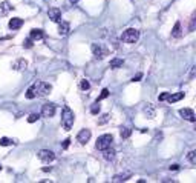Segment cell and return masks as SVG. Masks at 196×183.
<instances>
[{
	"label": "cell",
	"mask_w": 196,
	"mask_h": 183,
	"mask_svg": "<svg viewBox=\"0 0 196 183\" xmlns=\"http://www.w3.org/2000/svg\"><path fill=\"white\" fill-rule=\"evenodd\" d=\"M74 122H75V116H74V112L70 111V108L64 106L63 112H61V125H63V128L66 131H69L74 126Z\"/></svg>",
	"instance_id": "6da1fadb"
},
{
	"label": "cell",
	"mask_w": 196,
	"mask_h": 183,
	"mask_svg": "<svg viewBox=\"0 0 196 183\" xmlns=\"http://www.w3.org/2000/svg\"><path fill=\"white\" fill-rule=\"evenodd\" d=\"M32 89L35 93V97H44L52 91V85H49L46 82H37L32 85Z\"/></svg>",
	"instance_id": "7a4b0ae2"
},
{
	"label": "cell",
	"mask_w": 196,
	"mask_h": 183,
	"mask_svg": "<svg viewBox=\"0 0 196 183\" xmlns=\"http://www.w3.org/2000/svg\"><path fill=\"white\" fill-rule=\"evenodd\" d=\"M112 142H113V135H112V134H103V135L98 137L95 146H96V149L104 151V149H107L109 146H112Z\"/></svg>",
	"instance_id": "3957f363"
},
{
	"label": "cell",
	"mask_w": 196,
	"mask_h": 183,
	"mask_svg": "<svg viewBox=\"0 0 196 183\" xmlns=\"http://www.w3.org/2000/svg\"><path fill=\"white\" fill-rule=\"evenodd\" d=\"M138 39H139V31L135 28H129L121 34V40L124 43H135Z\"/></svg>",
	"instance_id": "277c9868"
},
{
	"label": "cell",
	"mask_w": 196,
	"mask_h": 183,
	"mask_svg": "<svg viewBox=\"0 0 196 183\" xmlns=\"http://www.w3.org/2000/svg\"><path fill=\"white\" fill-rule=\"evenodd\" d=\"M92 53L95 56V59H104V56H107V49L103 46L101 43H93L92 45Z\"/></svg>",
	"instance_id": "5b68a950"
},
{
	"label": "cell",
	"mask_w": 196,
	"mask_h": 183,
	"mask_svg": "<svg viewBox=\"0 0 196 183\" xmlns=\"http://www.w3.org/2000/svg\"><path fill=\"white\" fill-rule=\"evenodd\" d=\"M38 157H40V160L43 163H51L52 160L55 158V154L52 151H49V149H41L38 152Z\"/></svg>",
	"instance_id": "8992f818"
},
{
	"label": "cell",
	"mask_w": 196,
	"mask_h": 183,
	"mask_svg": "<svg viewBox=\"0 0 196 183\" xmlns=\"http://www.w3.org/2000/svg\"><path fill=\"white\" fill-rule=\"evenodd\" d=\"M55 114V105H52V103H44L43 105V108H41V116L43 117H52Z\"/></svg>",
	"instance_id": "52a82bcc"
},
{
	"label": "cell",
	"mask_w": 196,
	"mask_h": 183,
	"mask_svg": "<svg viewBox=\"0 0 196 183\" xmlns=\"http://www.w3.org/2000/svg\"><path fill=\"white\" fill-rule=\"evenodd\" d=\"M179 116H181L182 119L188 120V122H194V120H196V117H194V112H193L190 108H182V109L179 111Z\"/></svg>",
	"instance_id": "ba28073f"
},
{
	"label": "cell",
	"mask_w": 196,
	"mask_h": 183,
	"mask_svg": "<svg viewBox=\"0 0 196 183\" xmlns=\"http://www.w3.org/2000/svg\"><path fill=\"white\" fill-rule=\"evenodd\" d=\"M90 139V129H81L77 135V140L81 143V145H86Z\"/></svg>",
	"instance_id": "9c48e42d"
},
{
	"label": "cell",
	"mask_w": 196,
	"mask_h": 183,
	"mask_svg": "<svg viewBox=\"0 0 196 183\" xmlns=\"http://www.w3.org/2000/svg\"><path fill=\"white\" fill-rule=\"evenodd\" d=\"M47 15H49V19H51L52 22H55V23L61 22V11L58 8H51L47 11Z\"/></svg>",
	"instance_id": "30bf717a"
},
{
	"label": "cell",
	"mask_w": 196,
	"mask_h": 183,
	"mask_svg": "<svg viewBox=\"0 0 196 183\" xmlns=\"http://www.w3.org/2000/svg\"><path fill=\"white\" fill-rule=\"evenodd\" d=\"M58 34L60 36H67L69 34V29H70V25L67 22H58Z\"/></svg>",
	"instance_id": "8fae6325"
},
{
	"label": "cell",
	"mask_w": 196,
	"mask_h": 183,
	"mask_svg": "<svg viewBox=\"0 0 196 183\" xmlns=\"http://www.w3.org/2000/svg\"><path fill=\"white\" fill-rule=\"evenodd\" d=\"M21 25H23V20L20 19V17H14V19H11L9 20V28L14 31V29H18V28H21Z\"/></svg>",
	"instance_id": "7c38bea8"
},
{
	"label": "cell",
	"mask_w": 196,
	"mask_h": 183,
	"mask_svg": "<svg viewBox=\"0 0 196 183\" xmlns=\"http://www.w3.org/2000/svg\"><path fill=\"white\" fill-rule=\"evenodd\" d=\"M181 99H184V93H176V94H168V97H167V100H168L170 103H176V102H179Z\"/></svg>",
	"instance_id": "4fadbf2b"
},
{
	"label": "cell",
	"mask_w": 196,
	"mask_h": 183,
	"mask_svg": "<svg viewBox=\"0 0 196 183\" xmlns=\"http://www.w3.org/2000/svg\"><path fill=\"white\" fill-rule=\"evenodd\" d=\"M115 154H116V152H115L110 146H109L107 149H104V158L107 160V162H112V160L115 158Z\"/></svg>",
	"instance_id": "5bb4252c"
},
{
	"label": "cell",
	"mask_w": 196,
	"mask_h": 183,
	"mask_svg": "<svg viewBox=\"0 0 196 183\" xmlns=\"http://www.w3.org/2000/svg\"><path fill=\"white\" fill-rule=\"evenodd\" d=\"M26 66H28V62H26V60H18V62H15V63L12 65V68H14V69H17V71L24 69Z\"/></svg>",
	"instance_id": "9a60e30c"
},
{
	"label": "cell",
	"mask_w": 196,
	"mask_h": 183,
	"mask_svg": "<svg viewBox=\"0 0 196 183\" xmlns=\"http://www.w3.org/2000/svg\"><path fill=\"white\" fill-rule=\"evenodd\" d=\"M130 177H132L130 172H127V174H119V175H115V177H113V181H115V183H118V181H126V180L130 178Z\"/></svg>",
	"instance_id": "2e32d148"
},
{
	"label": "cell",
	"mask_w": 196,
	"mask_h": 183,
	"mask_svg": "<svg viewBox=\"0 0 196 183\" xmlns=\"http://www.w3.org/2000/svg\"><path fill=\"white\" fill-rule=\"evenodd\" d=\"M43 31L41 29H32L31 31V39L32 40H40V39H43Z\"/></svg>",
	"instance_id": "e0dca14e"
},
{
	"label": "cell",
	"mask_w": 196,
	"mask_h": 183,
	"mask_svg": "<svg viewBox=\"0 0 196 183\" xmlns=\"http://www.w3.org/2000/svg\"><path fill=\"white\" fill-rule=\"evenodd\" d=\"M122 63H124V60L122 59H112L110 60V68H113V69H116V68H121Z\"/></svg>",
	"instance_id": "ac0fdd59"
},
{
	"label": "cell",
	"mask_w": 196,
	"mask_h": 183,
	"mask_svg": "<svg viewBox=\"0 0 196 183\" xmlns=\"http://www.w3.org/2000/svg\"><path fill=\"white\" fill-rule=\"evenodd\" d=\"M144 112L147 114V117H149V119H153V116H155V109L152 108L150 103H147V106L144 108Z\"/></svg>",
	"instance_id": "d6986e66"
},
{
	"label": "cell",
	"mask_w": 196,
	"mask_h": 183,
	"mask_svg": "<svg viewBox=\"0 0 196 183\" xmlns=\"http://www.w3.org/2000/svg\"><path fill=\"white\" fill-rule=\"evenodd\" d=\"M172 37H181V23L179 22L175 23V28H173V31H172Z\"/></svg>",
	"instance_id": "ffe728a7"
},
{
	"label": "cell",
	"mask_w": 196,
	"mask_h": 183,
	"mask_svg": "<svg viewBox=\"0 0 196 183\" xmlns=\"http://www.w3.org/2000/svg\"><path fill=\"white\" fill-rule=\"evenodd\" d=\"M130 134H132V131L129 128H121V131H119V135L122 137V139H129Z\"/></svg>",
	"instance_id": "44dd1931"
},
{
	"label": "cell",
	"mask_w": 196,
	"mask_h": 183,
	"mask_svg": "<svg viewBox=\"0 0 196 183\" xmlns=\"http://www.w3.org/2000/svg\"><path fill=\"white\" fill-rule=\"evenodd\" d=\"M107 97H109V89H106V88H104V89L101 91V94L98 96L96 102H100V100H104V99H107Z\"/></svg>",
	"instance_id": "7402d4cb"
},
{
	"label": "cell",
	"mask_w": 196,
	"mask_h": 183,
	"mask_svg": "<svg viewBox=\"0 0 196 183\" xmlns=\"http://www.w3.org/2000/svg\"><path fill=\"white\" fill-rule=\"evenodd\" d=\"M14 142L11 140V139H8V137H3V139H0V145L2 146H9V145H12Z\"/></svg>",
	"instance_id": "603a6c76"
},
{
	"label": "cell",
	"mask_w": 196,
	"mask_h": 183,
	"mask_svg": "<svg viewBox=\"0 0 196 183\" xmlns=\"http://www.w3.org/2000/svg\"><path fill=\"white\" fill-rule=\"evenodd\" d=\"M188 160L191 165H196V151H190L188 152Z\"/></svg>",
	"instance_id": "cb8c5ba5"
},
{
	"label": "cell",
	"mask_w": 196,
	"mask_h": 183,
	"mask_svg": "<svg viewBox=\"0 0 196 183\" xmlns=\"http://www.w3.org/2000/svg\"><path fill=\"white\" fill-rule=\"evenodd\" d=\"M0 6H2V11H0V12H2V14H6V12L9 11V8H11L8 2H3V3H2V5H0Z\"/></svg>",
	"instance_id": "d4e9b609"
},
{
	"label": "cell",
	"mask_w": 196,
	"mask_h": 183,
	"mask_svg": "<svg viewBox=\"0 0 196 183\" xmlns=\"http://www.w3.org/2000/svg\"><path fill=\"white\" fill-rule=\"evenodd\" d=\"M90 112H92V114H98V112H100V105H98V102L90 106Z\"/></svg>",
	"instance_id": "484cf974"
},
{
	"label": "cell",
	"mask_w": 196,
	"mask_h": 183,
	"mask_svg": "<svg viewBox=\"0 0 196 183\" xmlns=\"http://www.w3.org/2000/svg\"><path fill=\"white\" fill-rule=\"evenodd\" d=\"M26 99H35V93H34V89H32V86L26 91Z\"/></svg>",
	"instance_id": "4316f807"
},
{
	"label": "cell",
	"mask_w": 196,
	"mask_h": 183,
	"mask_svg": "<svg viewBox=\"0 0 196 183\" xmlns=\"http://www.w3.org/2000/svg\"><path fill=\"white\" fill-rule=\"evenodd\" d=\"M38 119H40L38 114H31V116L28 117V122H29V123H34V122H37Z\"/></svg>",
	"instance_id": "83f0119b"
},
{
	"label": "cell",
	"mask_w": 196,
	"mask_h": 183,
	"mask_svg": "<svg viewBox=\"0 0 196 183\" xmlns=\"http://www.w3.org/2000/svg\"><path fill=\"white\" fill-rule=\"evenodd\" d=\"M80 86H81V89H84V91H86V89H89V88H90V83H89L87 80H81Z\"/></svg>",
	"instance_id": "f1b7e54d"
},
{
	"label": "cell",
	"mask_w": 196,
	"mask_h": 183,
	"mask_svg": "<svg viewBox=\"0 0 196 183\" xmlns=\"http://www.w3.org/2000/svg\"><path fill=\"white\" fill-rule=\"evenodd\" d=\"M23 46L24 48H32V39H26L23 42Z\"/></svg>",
	"instance_id": "f546056e"
},
{
	"label": "cell",
	"mask_w": 196,
	"mask_h": 183,
	"mask_svg": "<svg viewBox=\"0 0 196 183\" xmlns=\"http://www.w3.org/2000/svg\"><path fill=\"white\" fill-rule=\"evenodd\" d=\"M167 97H168V93H162L158 99H159V102H164V100H167Z\"/></svg>",
	"instance_id": "4dcf8cb0"
},
{
	"label": "cell",
	"mask_w": 196,
	"mask_h": 183,
	"mask_svg": "<svg viewBox=\"0 0 196 183\" xmlns=\"http://www.w3.org/2000/svg\"><path fill=\"white\" fill-rule=\"evenodd\" d=\"M107 119H109V116H107V114H104V116L101 117V120L98 122V125H103V123H106V122H107Z\"/></svg>",
	"instance_id": "1f68e13d"
},
{
	"label": "cell",
	"mask_w": 196,
	"mask_h": 183,
	"mask_svg": "<svg viewBox=\"0 0 196 183\" xmlns=\"http://www.w3.org/2000/svg\"><path fill=\"white\" fill-rule=\"evenodd\" d=\"M69 143H70V139H66V140L63 142V149H66V148H69Z\"/></svg>",
	"instance_id": "d6a6232c"
},
{
	"label": "cell",
	"mask_w": 196,
	"mask_h": 183,
	"mask_svg": "<svg viewBox=\"0 0 196 183\" xmlns=\"http://www.w3.org/2000/svg\"><path fill=\"white\" fill-rule=\"evenodd\" d=\"M141 77H142V74H136V76L132 79V82H139V79H141Z\"/></svg>",
	"instance_id": "836d02e7"
},
{
	"label": "cell",
	"mask_w": 196,
	"mask_h": 183,
	"mask_svg": "<svg viewBox=\"0 0 196 183\" xmlns=\"http://www.w3.org/2000/svg\"><path fill=\"white\" fill-rule=\"evenodd\" d=\"M179 169V165H172L170 166V171H178Z\"/></svg>",
	"instance_id": "e575fe53"
},
{
	"label": "cell",
	"mask_w": 196,
	"mask_h": 183,
	"mask_svg": "<svg viewBox=\"0 0 196 183\" xmlns=\"http://www.w3.org/2000/svg\"><path fill=\"white\" fill-rule=\"evenodd\" d=\"M70 2H72V3H77V2H80V0H70Z\"/></svg>",
	"instance_id": "d590c367"
},
{
	"label": "cell",
	"mask_w": 196,
	"mask_h": 183,
	"mask_svg": "<svg viewBox=\"0 0 196 183\" xmlns=\"http://www.w3.org/2000/svg\"><path fill=\"white\" fill-rule=\"evenodd\" d=\"M0 171H2V165H0Z\"/></svg>",
	"instance_id": "8d00e7d4"
}]
</instances>
